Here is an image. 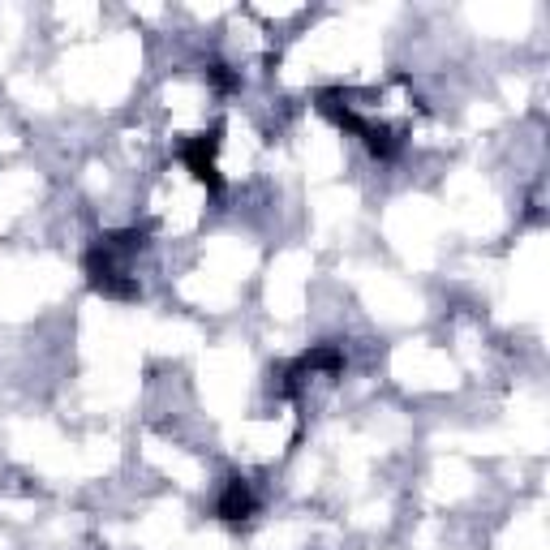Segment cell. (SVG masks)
I'll return each mask as SVG.
<instances>
[{"instance_id":"cell-1","label":"cell","mask_w":550,"mask_h":550,"mask_svg":"<svg viewBox=\"0 0 550 550\" xmlns=\"http://www.w3.org/2000/svg\"><path fill=\"white\" fill-rule=\"evenodd\" d=\"M147 245V228H121V233H104L91 254H86V275H91L95 293L104 297H138L134 280V258Z\"/></svg>"},{"instance_id":"cell-2","label":"cell","mask_w":550,"mask_h":550,"mask_svg":"<svg viewBox=\"0 0 550 550\" xmlns=\"http://www.w3.org/2000/svg\"><path fill=\"white\" fill-rule=\"evenodd\" d=\"M254 490H250V482H241V477H233L228 482V490L220 495V503H215V512H220L224 520H250L254 516Z\"/></svg>"}]
</instances>
